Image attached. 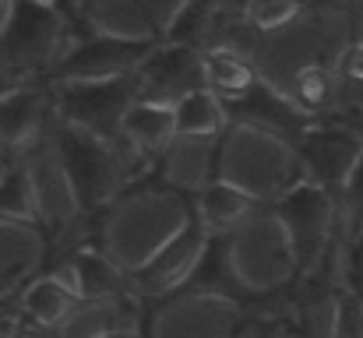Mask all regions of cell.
Listing matches in <instances>:
<instances>
[{
    "instance_id": "1",
    "label": "cell",
    "mask_w": 363,
    "mask_h": 338,
    "mask_svg": "<svg viewBox=\"0 0 363 338\" xmlns=\"http://www.w3.org/2000/svg\"><path fill=\"white\" fill-rule=\"evenodd\" d=\"M50 96H53L57 123L99 141H117L123 116L141 96V89H138V74H130V78L99 81V85H53Z\"/></svg>"
},
{
    "instance_id": "2",
    "label": "cell",
    "mask_w": 363,
    "mask_h": 338,
    "mask_svg": "<svg viewBox=\"0 0 363 338\" xmlns=\"http://www.w3.org/2000/svg\"><path fill=\"white\" fill-rule=\"evenodd\" d=\"M152 43L117 39V35H89L71 46L64 64L53 74V85H99L138 74V67L148 60Z\"/></svg>"
},
{
    "instance_id": "3",
    "label": "cell",
    "mask_w": 363,
    "mask_h": 338,
    "mask_svg": "<svg viewBox=\"0 0 363 338\" xmlns=\"http://www.w3.org/2000/svg\"><path fill=\"white\" fill-rule=\"evenodd\" d=\"M279 219L286 225L293 257L300 271H311L328 247V232L335 222V208L325 187L318 184H300L289 194L279 198Z\"/></svg>"
},
{
    "instance_id": "4",
    "label": "cell",
    "mask_w": 363,
    "mask_h": 338,
    "mask_svg": "<svg viewBox=\"0 0 363 338\" xmlns=\"http://www.w3.org/2000/svg\"><path fill=\"white\" fill-rule=\"evenodd\" d=\"M208 240H212L208 229L198 222V219H191L145 268H138V271L130 275L134 296H166V293H173L177 286L194 282V275H198L201 264H205Z\"/></svg>"
},
{
    "instance_id": "5",
    "label": "cell",
    "mask_w": 363,
    "mask_h": 338,
    "mask_svg": "<svg viewBox=\"0 0 363 338\" xmlns=\"http://www.w3.org/2000/svg\"><path fill=\"white\" fill-rule=\"evenodd\" d=\"M138 89L145 99L159 103H180L184 96L205 89V57L198 46L187 43H166L152 46L148 60L138 67Z\"/></svg>"
},
{
    "instance_id": "6",
    "label": "cell",
    "mask_w": 363,
    "mask_h": 338,
    "mask_svg": "<svg viewBox=\"0 0 363 338\" xmlns=\"http://www.w3.org/2000/svg\"><path fill=\"white\" fill-rule=\"evenodd\" d=\"M53 123V96L39 85L0 89V152L25 159Z\"/></svg>"
},
{
    "instance_id": "7",
    "label": "cell",
    "mask_w": 363,
    "mask_h": 338,
    "mask_svg": "<svg viewBox=\"0 0 363 338\" xmlns=\"http://www.w3.org/2000/svg\"><path fill=\"white\" fill-rule=\"evenodd\" d=\"M300 159L303 169L314 176L318 187L332 191V187H346L350 173L360 162V145L350 130L339 127H321V130H303L300 134Z\"/></svg>"
},
{
    "instance_id": "8",
    "label": "cell",
    "mask_w": 363,
    "mask_h": 338,
    "mask_svg": "<svg viewBox=\"0 0 363 338\" xmlns=\"http://www.w3.org/2000/svg\"><path fill=\"white\" fill-rule=\"evenodd\" d=\"M216 155H219V137H187L177 134V141L159 155L162 180L184 194H201L208 184H216Z\"/></svg>"
},
{
    "instance_id": "9",
    "label": "cell",
    "mask_w": 363,
    "mask_h": 338,
    "mask_svg": "<svg viewBox=\"0 0 363 338\" xmlns=\"http://www.w3.org/2000/svg\"><path fill=\"white\" fill-rule=\"evenodd\" d=\"M201 57H205V89L212 96H219L226 103V110L243 106L264 85V78L257 71V60L240 53V50L212 46V50H201Z\"/></svg>"
},
{
    "instance_id": "10",
    "label": "cell",
    "mask_w": 363,
    "mask_h": 338,
    "mask_svg": "<svg viewBox=\"0 0 363 338\" xmlns=\"http://www.w3.org/2000/svg\"><path fill=\"white\" fill-rule=\"evenodd\" d=\"M121 141L127 148H134L141 159H148V162L159 159L177 141V106L138 96L134 106L123 116Z\"/></svg>"
},
{
    "instance_id": "11",
    "label": "cell",
    "mask_w": 363,
    "mask_h": 338,
    "mask_svg": "<svg viewBox=\"0 0 363 338\" xmlns=\"http://www.w3.org/2000/svg\"><path fill=\"white\" fill-rule=\"evenodd\" d=\"M21 317L39 328V332H60V325L82 307V296L78 289L67 282V275H46V278H35L25 286L21 293Z\"/></svg>"
},
{
    "instance_id": "12",
    "label": "cell",
    "mask_w": 363,
    "mask_h": 338,
    "mask_svg": "<svg viewBox=\"0 0 363 338\" xmlns=\"http://www.w3.org/2000/svg\"><path fill=\"white\" fill-rule=\"evenodd\" d=\"M254 205L257 201L250 194H243L240 187L216 180L198 194V222L208 229V236H233L240 225H247L257 215Z\"/></svg>"
},
{
    "instance_id": "13",
    "label": "cell",
    "mask_w": 363,
    "mask_h": 338,
    "mask_svg": "<svg viewBox=\"0 0 363 338\" xmlns=\"http://www.w3.org/2000/svg\"><path fill=\"white\" fill-rule=\"evenodd\" d=\"M230 123V110L208 89H198L177 103V134L187 137H219Z\"/></svg>"
},
{
    "instance_id": "14",
    "label": "cell",
    "mask_w": 363,
    "mask_h": 338,
    "mask_svg": "<svg viewBox=\"0 0 363 338\" xmlns=\"http://www.w3.org/2000/svg\"><path fill=\"white\" fill-rule=\"evenodd\" d=\"M303 11L307 0H243V18L261 39L289 32L303 18Z\"/></svg>"
},
{
    "instance_id": "15",
    "label": "cell",
    "mask_w": 363,
    "mask_h": 338,
    "mask_svg": "<svg viewBox=\"0 0 363 338\" xmlns=\"http://www.w3.org/2000/svg\"><path fill=\"white\" fill-rule=\"evenodd\" d=\"M342 198H346V212L342 215H350V225L360 232L363 229V155L357 162V169L350 173L346 187H342Z\"/></svg>"
}]
</instances>
